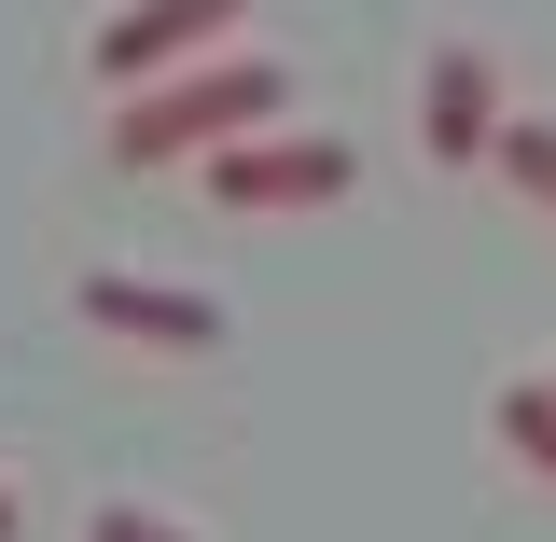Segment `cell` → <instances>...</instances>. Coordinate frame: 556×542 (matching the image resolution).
Returning a JSON list of instances; mask_svg holds the SVG:
<instances>
[{
    "label": "cell",
    "mask_w": 556,
    "mask_h": 542,
    "mask_svg": "<svg viewBox=\"0 0 556 542\" xmlns=\"http://www.w3.org/2000/svg\"><path fill=\"white\" fill-rule=\"evenodd\" d=\"M501 445H515V459H529V474H556V376H515V390H501Z\"/></svg>",
    "instance_id": "cell-6"
},
{
    "label": "cell",
    "mask_w": 556,
    "mask_h": 542,
    "mask_svg": "<svg viewBox=\"0 0 556 542\" xmlns=\"http://www.w3.org/2000/svg\"><path fill=\"white\" fill-rule=\"evenodd\" d=\"M84 542H195V529H167L153 501H98V515H84Z\"/></svg>",
    "instance_id": "cell-8"
},
{
    "label": "cell",
    "mask_w": 556,
    "mask_h": 542,
    "mask_svg": "<svg viewBox=\"0 0 556 542\" xmlns=\"http://www.w3.org/2000/svg\"><path fill=\"white\" fill-rule=\"evenodd\" d=\"M237 14H251V0H126V14L98 28V84L139 98V84H167V70H208V42H223Z\"/></svg>",
    "instance_id": "cell-3"
},
{
    "label": "cell",
    "mask_w": 556,
    "mask_h": 542,
    "mask_svg": "<svg viewBox=\"0 0 556 542\" xmlns=\"http://www.w3.org/2000/svg\"><path fill=\"white\" fill-rule=\"evenodd\" d=\"M543 376H556V362H543Z\"/></svg>",
    "instance_id": "cell-10"
},
{
    "label": "cell",
    "mask_w": 556,
    "mask_h": 542,
    "mask_svg": "<svg viewBox=\"0 0 556 542\" xmlns=\"http://www.w3.org/2000/svg\"><path fill=\"white\" fill-rule=\"evenodd\" d=\"M0 542H14V487H0Z\"/></svg>",
    "instance_id": "cell-9"
},
{
    "label": "cell",
    "mask_w": 556,
    "mask_h": 542,
    "mask_svg": "<svg viewBox=\"0 0 556 542\" xmlns=\"http://www.w3.org/2000/svg\"><path fill=\"white\" fill-rule=\"evenodd\" d=\"M84 320L126 348H223V292H181V278H139V265H84Z\"/></svg>",
    "instance_id": "cell-4"
},
{
    "label": "cell",
    "mask_w": 556,
    "mask_h": 542,
    "mask_svg": "<svg viewBox=\"0 0 556 542\" xmlns=\"http://www.w3.org/2000/svg\"><path fill=\"white\" fill-rule=\"evenodd\" d=\"M501 126H515V112H501V70H486L473 42H431V70H417V139H431L445 167H486Z\"/></svg>",
    "instance_id": "cell-5"
},
{
    "label": "cell",
    "mask_w": 556,
    "mask_h": 542,
    "mask_svg": "<svg viewBox=\"0 0 556 542\" xmlns=\"http://www.w3.org/2000/svg\"><path fill=\"white\" fill-rule=\"evenodd\" d=\"M278 56H208V70H167V84H139L112 98V167H208V153H237V139L278 126Z\"/></svg>",
    "instance_id": "cell-1"
},
{
    "label": "cell",
    "mask_w": 556,
    "mask_h": 542,
    "mask_svg": "<svg viewBox=\"0 0 556 542\" xmlns=\"http://www.w3.org/2000/svg\"><path fill=\"white\" fill-rule=\"evenodd\" d=\"M195 181L223 209H334L348 181H362V153H348L334 126H265V139H237V153H208Z\"/></svg>",
    "instance_id": "cell-2"
},
{
    "label": "cell",
    "mask_w": 556,
    "mask_h": 542,
    "mask_svg": "<svg viewBox=\"0 0 556 542\" xmlns=\"http://www.w3.org/2000/svg\"><path fill=\"white\" fill-rule=\"evenodd\" d=\"M486 167H501L515 196H543V209H556V126H543V112H515V126H501V153H486Z\"/></svg>",
    "instance_id": "cell-7"
}]
</instances>
